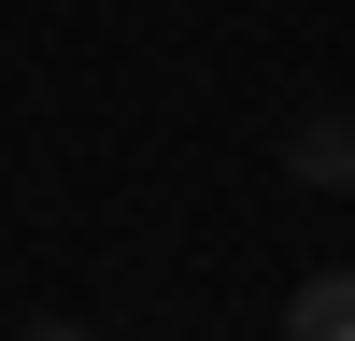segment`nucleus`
Instances as JSON below:
<instances>
[{"label": "nucleus", "mask_w": 355, "mask_h": 341, "mask_svg": "<svg viewBox=\"0 0 355 341\" xmlns=\"http://www.w3.org/2000/svg\"><path fill=\"white\" fill-rule=\"evenodd\" d=\"M28 341H100V327H28Z\"/></svg>", "instance_id": "nucleus-3"}, {"label": "nucleus", "mask_w": 355, "mask_h": 341, "mask_svg": "<svg viewBox=\"0 0 355 341\" xmlns=\"http://www.w3.org/2000/svg\"><path fill=\"white\" fill-rule=\"evenodd\" d=\"M284 170H299V185H355V128H341V114H313V128L284 142Z\"/></svg>", "instance_id": "nucleus-2"}, {"label": "nucleus", "mask_w": 355, "mask_h": 341, "mask_svg": "<svg viewBox=\"0 0 355 341\" xmlns=\"http://www.w3.org/2000/svg\"><path fill=\"white\" fill-rule=\"evenodd\" d=\"M284 341H355V270H299V299H284Z\"/></svg>", "instance_id": "nucleus-1"}]
</instances>
